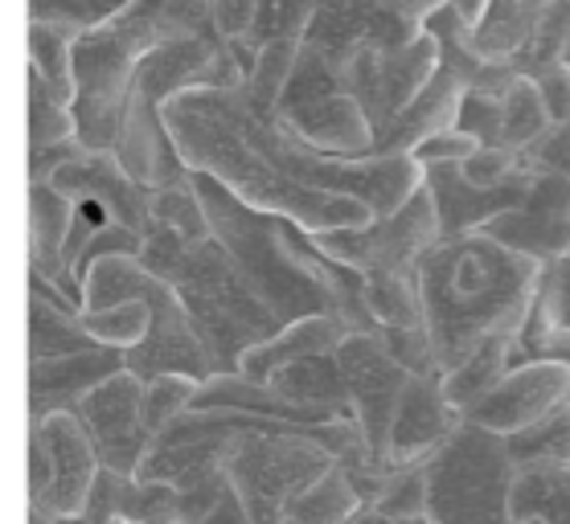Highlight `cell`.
Instances as JSON below:
<instances>
[{"label": "cell", "mask_w": 570, "mask_h": 524, "mask_svg": "<svg viewBox=\"0 0 570 524\" xmlns=\"http://www.w3.org/2000/svg\"><path fill=\"white\" fill-rule=\"evenodd\" d=\"M509 475V447L480 426H464L428 463L431 524H518Z\"/></svg>", "instance_id": "6da1fadb"}, {"label": "cell", "mask_w": 570, "mask_h": 524, "mask_svg": "<svg viewBox=\"0 0 570 524\" xmlns=\"http://www.w3.org/2000/svg\"><path fill=\"white\" fill-rule=\"evenodd\" d=\"M78 426L91 438L95 455L107 472L128 475L144 467L148 447V423H144V394L136 382H116L107 389H95L78 406Z\"/></svg>", "instance_id": "3957f363"}, {"label": "cell", "mask_w": 570, "mask_h": 524, "mask_svg": "<svg viewBox=\"0 0 570 524\" xmlns=\"http://www.w3.org/2000/svg\"><path fill=\"white\" fill-rule=\"evenodd\" d=\"M95 447L82 435V426L70 418H46L33 426L29 438V508L41 524L82 516L91 487L99 479L95 472Z\"/></svg>", "instance_id": "7a4b0ae2"}]
</instances>
